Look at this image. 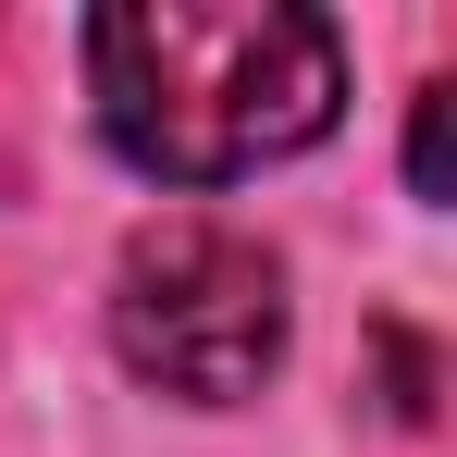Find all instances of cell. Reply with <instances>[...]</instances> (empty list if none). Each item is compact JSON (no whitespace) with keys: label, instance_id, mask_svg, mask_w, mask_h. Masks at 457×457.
<instances>
[{"label":"cell","instance_id":"6da1fadb","mask_svg":"<svg viewBox=\"0 0 457 457\" xmlns=\"http://www.w3.org/2000/svg\"><path fill=\"white\" fill-rule=\"evenodd\" d=\"M99 137L149 186H235L346 112V50L297 0H112L87 12Z\"/></svg>","mask_w":457,"mask_h":457},{"label":"cell","instance_id":"7a4b0ae2","mask_svg":"<svg viewBox=\"0 0 457 457\" xmlns=\"http://www.w3.org/2000/svg\"><path fill=\"white\" fill-rule=\"evenodd\" d=\"M112 346L124 371L186 395V408H235L260 395L272 359H285V260L247 223H211V211H173L124 247L112 272Z\"/></svg>","mask_w":457,"mask_h":457},{"label":"cell","instance_id":"3957f363","mask_svg":"<svg viewBox=\"0 0 457 457\" xmlns=\"http://www.w3.org/2000/svg\"><path fill=\"white\" fill-rule=\"evenodd\" d=\"M445 112H457V87H420V124H408V186L420 198H445Z\"/></svg>","mask_w":457,"mask_h":457}]
</instances>
